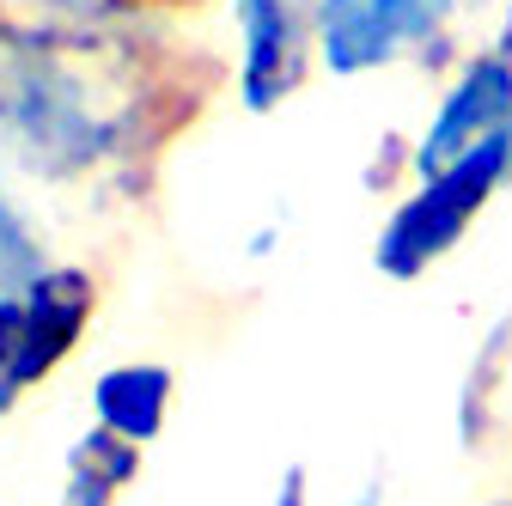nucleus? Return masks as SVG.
Returning <instances> with one entry per match:
<instances>
[{"instance_id": "1", "label": "nucleus", "mask_w": 512, "mask_h": 506, "mask_svg": "<svg viewBox=\"0 0 512 506\" xmlns=\"http://www.w3.org/2000/svg\"><path fill=\"white\" fill-rule=\"evenodd\" d=\"M220 86V61L165 25L0 19V177L49 196L128 202Z\"/></svg>"}, {"instance_id": "2", "label": "nucleus", "mask_w": 512, "mask_h": 506, "mask_svg": "<svg viewBox=\"0 0 512 506\" xmlns=\"http://www.w3.org/2000/svg\"><path fill=\"white\" fill-rule=\"evenodd\" d=\"M500 189H512V122L494 129L482 147H470L464 159L439 165L427 177H409V189L391 202V214L372 238V269L397 287L433 275L470 238V226L494 208Z\"/></svg>"}, {"instance_id": "3", "label": "nucleus", "mask_w": 512, "mask_h": 506, "mask_svg": "<svg viewBox=\"0 0 512 506\" xmlns=\"http://www.w3.org/2000/svg\"><path fill=\"white\" fill-rule=\"evenodd\" d=\"M92 318H98V275L80 263H49L0 305V421L74 360Z\"/></svg>"}, {"instance_id": "4", "label": "nucleus", "mask_w": 512, "mask_h": 506, "mask_svg": "<svg viewBox=\"0 0 512 506\" xmlns=\"http://www.w3.org/2000/svg\"><path fill=\"white\" fill-rule=\"evenodd\" d=\"M232 98L244 116H275L317 74V0H232Z\"/></svg>"}, {"instance_id": "5", "label": "nucleus", "mask_w": 512, "mask_h": 506, "mask_svg": "<svg viewBox=\"0 0 512 506\" xmlns=\"http://www.w3.org/2000/svg\"><path fill=\"white\" fill-rule=\"evenodd\" d=\"M506 122H512V55H500L494 43H476V49L458 55V68L445 74L421 135L409 141V177H427L439 165L464 159L494 129H506Z\"/></svg>"}, {"instance_id": "6", "label": "nucleus", "mask_w": 512, "mask_h": 506, "mask_svg": "<svg viewBox=\"0 0 512 506\" xmlns=\"http://www.w3.org/2000/svg\"><path fill=\"white\" fill-rule=\"evenodd\" d=\"M409 61L397 0H317V68L330 80H366Z\"/></svg>"}, {"instance_id": "7", "label": "nucleus", "mask_w": 512, "mask_h": 506, "mask_svg": "<svg viewBox=\"0 0 512 506\" xmlns=\"http://www.w3.org/2000/svg\"><path fill=\"white\" fill-rule=\"evenodd\" d=\"M177 403V372L165 360H116L92 378V421L128 446H153Z\"/></svg>"}, {"instance_id": "8", "label": "nucleus", "mask_w": 512, "mask_h": 506, "mask_svg": "<svg viewBox=\"0 0 512 506\" xmlns=\"http://www.w3.org/2000/svg\"><path fill=\"white\" fill-rule=\"evenodd\" d=\"M506 391H512V305L476 336V354L458 378V403H452V433L464 452L494 446L500 415H506Z\"/></svg>"}, {"instance_id": "9", "label": "nucleus", "mask_w": 512, "mask_h": 506, "mask_svg": "<svg viewBox=\"0 0 512 506\" xmlns=\"http://www.w3.org/2000/svg\"><path fill=\"white\" fill-rule=\"evenodd\" d=\"M135 482H141V446H128L98 421L61 458V506H116Z\"/></svg>"}, {"instance_id": "10", "label": "nucleus", "mask_w": 512, "mask_h": 506, "mask_svg": "<svg viewBox=\"0 0 512 506\" xmlns=\"http://www.w3.org/2000/svg\"><path fill=\"white\" fill-rule=\"evenodd\" d=\"M202 0H0V19H49V25H165L196 13Z\"/></svg>"}, {"instance_id": "11", "label": "nucleus", "mask_w": 512, "mask_h": 506, "mask_svg": "<svg viewBox=\"0 0 512 506\" xmlns=\"http://www.w3.org/2000/svg\"><path fill=\"white\" fill-rule=\"evenodd\" d=\"M470 0H397V19H403V37H409V61L427 74H452L458 68V37L452 25L464 19Z\"/></svg>"}, {"instance_id": "12", "label": "nucleus", "mask_w": 512, "mask_h": 506, "mask_svg": "<svg viewBox=\"0 0 512 506\" xmlns=\"http://www.w3.org/2000/svg\"><path fill=\"white\" fill-rule=\"evenodd\" d=\"M55 257L43 244V226L25 214V202L7 189V177H0V305H7L31 275H43Z\"/></svg>"}, {"instance_id": "13", "label": "nucleus", "mask_w": 512, "mask_h": 506, "mask_svg": "<svg viewBox=\"0 0 512 506\" xmlns=\"http://www.w3.org/2000/svg\"><path fill=\"white\" fill-rule=\"evenodd\" d=\"M269 506H311V470H305V464H287Z\"/></svg>"}, {"instance_id": "14", "label": "nucleus", "mask_w": 512, "mask_h": 506, "mask_svg": "<svg viewBox=\"0 0 512 506\" xmlns=\"http://www.w3.org/2000/svg\"><path fill=\"white\" fill-rule=\"evenodd\" d=\"M488 43L500 49V55H512V0L500 7V19H494V31H488Z\"/></svg>"}, {"instance_id": "15", "label": "nucleus", "mask_w": 512, "mask_h": 506, "mask_svg": "<svg viewBox=\"0 0 512 506\" xmlns=\"http://www.w3.org/2000/svg\"><path fill=\"white\" fill-rule=\"evenodd\" d=\"M348 506H384V482H366V488H360Z\"/></svg>"}, {"instance_id": "16", "label": "nucleus", "mask_w": 512, "mask_h": 506, "mask_svg": "<svg viewBox=\"0 0 512 506\" xmlns=\"http://www.w3.org/2000/svg\"><path fill=\"white\" fill-rule=\"evenodd\" d=\"M488 506H512V494H500V500H488Z\"/></svg>"}]
</instances>
